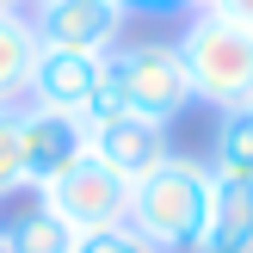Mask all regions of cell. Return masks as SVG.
<instances>
[{
    "label": "cell",
    "instance_id": "1",
    "mask_svg": "<svg viewBox=\"0 0 253 253\" xmlns=\"http://www.w3.org/2000/svg\"><path fill=\"white\" fill-rule=\"evenodd\" d=\"M210 161L198 155H167L161 167H148L130 185V229L142 235L155 253H192L198 229L210 210Z\"/></svg>",
    "mask_w": 253,
    "mask_h": 253
},
{
    "label": "cell",
    "instance_id": "2",
    "mask_svg": "<svg viewBox=\"0 0 253 253\" xmlns=\"http://www.w3.org/2000/svg\"><path fill=\"white\" fill-rule=\"evenodd\" d=\"M179 56L192 74V99H204L216 111L253 105V31L247 25L198 6L179 31Z\"/></svg>",
    "mask_w": 253,
    "mask_h": 253
},
{
    "label": "cell",
    "instance_id": "3",
    "mask_svg": "<svg viewBox=\"0 0 253 253\" xmlns=\"http://www.w3.org/2000/svg\"><path fill=\"white\" fill-rule=\"evenodd\" d=\"M111 93H118L124 111L148 124H173L185 105H192V74H185L179 43L167 37H136V43L111 49Z\"/></svg>",
    "mask_w": 253,
    "mask_h": 253
},
{
    "label": "cell",
    "instance_id": "4",
    "mask_svg": "<svg viewBox=\"0 0 253 253\" xmlns=\"http://www.w3.org/2000/svg\"><path fill=\"white\" fill-rule=\"evenodd\" d=\"M37 198H43V204L56 210L74 235H93V229H118V222H130V179H118L111 167H99L93 155H81L62 179H49Z\"/></svg>",
    "mask_w": 253,
    "mask_h": 253
},
{
    "label": "cell",
    "instance_id": "5",
    "mask_svg": "<svg viewBox=\"0 0 253 253\" xmlns=\"http://www.w3.org/2000/svg\"><path fill=\"white\" fill-rule=\"evenodd\" d=\"M111 81V56H86V49H37L31 62V86H25V105L62 111V118H93L99 99Z\"/></svg>",
    "mask_w": 253,
    "mask_h": 253
},
{
    "label": "cell",
    "instance_id": "6",
    "mask_svg": "<svg viewBox=\"0 0 253 253\" xmlns=\"http://www.w3.org/2000/svg\"><path fill=\"white\" fill-rule=\"evenodd\" d=\"M31 31L43 49H86V56H111L124 43L130 6L124 0H31Z\"/></svg>",
    "mask_w": 253,
    "mask_h": 253
},
{
    "label": "cell",
    "instance_id": "7",
    "mask_svg": "<svg viewBox=\"0 0 253 253\" xmlns=\"http://www.w3.org/2000/svg\"><path fill=\"white\" fill-rule=\"evenodd\" d=\"M81 155H86V124L81 118H62V111H43V105H19V161H25V185L31 192L62 179Z\"/></svg>",
    "mask_w": 253,
    "mask_h": 253
},
{
    "label": "cell",
    "instance_id": "8",
    "mask_svg": "<svg viewBox=\"0 0 253 253\" xmlns=\"http://www.w3.org/2000/svg\"><path fill=\"white\" fill-rule=\"evenodd\" d=\"M86 155H93L99 167H111L118 179L136 185L148 167H161L173 148H167V124H148V118H136V111H111V118L86 124Z\"/></svg>",
    "mask_w": 253,
    "mask_h": 253
},
{
    "label": "cell",
    "instance_id": "9",
    "mask_svg": "<svg viewBox=\"0 0 253 253\" xmlns=\"http://www.w3.org/2000/svg\"><path fill=\"white\" fill-rule=\"evenodd\" d=\"M192 253H253V179H210V210Z\"/></svg>",
    "mask_w": 253,
    "mask_h": 253
},
{
    "label": "cell",
    "instance_id": "10",
    "mask_svg": "<svg viewBox=\"0 0 253 253\" xmlns=\"http://www.w3.org/2000/svg\"><path fill=\"white\" fill-rule=\"evenodd\" d=\"M74 241H81V235H74L43 198L0 222V253H74Z\"/></svg>",
    "mask_w": 253,
    "mask_h": 253
},
{
    "label": "cell",
    "instance_id": "11",
    "mask_svg": "<svg viewBox=\"0 0 253 253\" xmlns=\"http://www.w3.org/2000/svg\"><path fill=\"white\" fill-rule=\"evenodd\" d=\"M37 31H31V19H0V105H25V86H31V62H37Z\"/></svg>",
    "mask_w": 253,
    "mask_h": 253
},
{
    "label": "cell",
    "instance_id": "12",
    "mask_svg": "<svg viewBox=\"0 0 253 253\" xmlns=\"http://www.w3.org/2000/svg\"><path fill=\"white\" fill-rule=\"evenodd\" d=\"M210 173H216V179H253V105L216 111V136H210Z\"/></svg>",
    "mask_w": 253,
    "mask_h": 253
},
{
    "label": "cell",
    "instance_id": "13",
    "mask_svg": "<svg viewBox=\"0 0 253 253\" xmlns=\"http://www.w3.org/2000/svg\"><path fill=\"white\" fill-rule=\"evenodd\" d=\"M25 192V161H19V105H0V198Z\"/></svg>",
    "mask_w": 253,
    "mask_h": 253
},
{
    "label": "cell",
    "instance_id": "14",
    "mask_svg": "<svg viewBox=\"0 0 253 253\" xmlns=\"http://www.w3.org/2000/svg\"><path fill=\"white\" fill-rule=\"evenodd\" d=\"M74 253H155V247H148L130 222H118V229H93V235H81V241H74Z\"/></svg>",
    "mask_w": 253,
    "mask_h": 253
},
{
    "label": "cell",
    "instance_id": "15",
    "mask_svg": "<svg viewBox=\"0 0 253 253\" xmlns=\"http://www.w3.org/2000/svg\"><path fill=\"white\" fill-rule=\"evenodd\" d=\"M204 12H222V19H235V25L253 31V0H204Z\"/></svg>",
    "mask_w": 253,
    "mask_h": 253
},
{
    "label": "cell",
    "instance_id": "16",
    "mask_svg": "<svg viewBox=\"0 0 253 253\" xmlns=\"http://www.w3.org/2000/svg\"><path fill=\"white\" fill-rule=\"evenodd\" d=\"M130 12H173V6H192L198 12V0H124Z\"/></svg>",
    "mask_w": 253,
    "mask_h": 253
},
{
    "label": "cell",
    "instance_id": "17",
    "mask_svg": "<svg viewBox=\"0 0 253 253\" xmlns=\"http://www.w3.org/2000/svg\"><path fill=\"white\" fill-rule=\"evenodd\" d=\"M19 12H31V0H0V19H19Z\"/></svg>",
    "mask_w": 253,
    "mask_h": 253
}]
</instances>
